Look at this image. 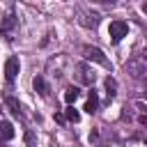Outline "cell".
<instances>
[{
	"mask_svg": "<svg viewBox=\"0 0 147 147\" xmlns=\"http://www.w3.org/2000/svg\"><path fill=\"white\" fill-rule=\"evenodd\" d=\"M25 145L28 147H37V140H34V133L32 131H25Z\"/></svg>",
	"mask_w": 147,
	"mask_h": 147,
	"instance_id": "cell-14",
	"label": "cell"
},
{
	"mask_svg": "<svg viewBox=\"0 0 147 147\" xmlns=\"http://www.w3.org/2000/svg\"><path fill=\"white\" fill-rule=\"evenodd\" d=\"M14 138V126L5 119H0V140H11Z\"/></svg>",
	"mask_w": 147,
	"mask_h": 147,
	"instance_id": "cell-7",
	"label": "cell"
},
{
	"mask_svg": "<svg viewBox=\"0 0 147 147\" xmlns=\"http://www.w3.org/2000/svg\"><path fill=\"white\" fill-rule=\"evenodd\" d=\"M14 23H16V21H14V16H11V14H9V16H7V18H5V21H2V25H0V30H2V32H5V30H9V28H11V25H14Z\"/></svg>",
	"mask_w": 147,
	"mask_h": 147,
	"instance_id": "cell-13",
	"label": "cell"
},
{
	"mask_svg": "<svg viewBox=\"0 0 147 147\" xmlns=\"http://www.w3.org/2000/svg\"><path fill=\"white\" fill-rule=\"evenodd\" d=\"M142 11H145V14H147V5H142Z\"/></svg>",
	"mask_w": 147,
	"mask_h": 147,
	"instance_id": "cell-17",
	"label": "cell"
},
{
	"mask_svg": "<svg viewBox=\"0 0 147 147\" xmlns=\"http://www.w3.org/2000/svg\"><path fill=\"white\" fill-rule=\"evenodd\" d=\"M76 71H78V80H80V83H85V85H92V83L96 80V74H94L87 64H78V67H76Z\"/></svg>",
	"mask_w": 147,
	"mask_h": 147,
	"instance_id": "cell-4",
	"label": "cell"
},
{
	"mask_svg": "<svg viewBox=\"0 0 147 147\" xmlns=\"http://www.w3.org/2000/svg\"><path fill=\"white\" fill-rule=\"evenodd\" d=\"M126 71H129L133 78H140V76H145V74H147V60L138 55L136 60H131V62L126 64Z\"/></svg>",
	"mask_w": 147,
	"mask_h": 147,
	"instance_id": "cell-1",
	"label": "cell"
},
{
	"mask_svg": "<svg viewBox=\"0 0 147 147\" xmlns=\"http://www.w3.org/2000/svg\"><path fill=\"white\" fill-rule=\"evenodd\" d=\"M5 103H7V108L11 110V115H16V117H21V103L14 99V96H7L5 99Z\"/></svg>",
	"mask_w": 147,
	"mask_h": 147,
	"instance_id": "cell-9",
	"label": "cell"
},
{
	"mask_svg": "<svg viewBox=\"0 0 147 147\" xmlns=\"http://www.w3.org/2000/svg\"><path fill=\"white\" fill-rule=\"evenodd\" d=\"M64 117H67L69 122H78V119H80V113H78L74 106H69V108L64 110Z\"/></svg>",
	"mask_w": 147,
	"mask_h": 147,
	"instance_id": "cell-12",
	"label": "cell"
},
{
	"mask_svg": "<svg viewBox=\"0 0 147 147\" xmlns=\"http://www.w3.org/2000/svg\"><path fill=\"white\" fill-rule=\"evenodd\" d=\"M18 69H21L18 57H9V60L5 62V76H7V80H14V78L18 76Z\"/></svg>",
	"mask_w": 147,
	"mask_h": 147,
	"instance_id": "cell-5",
	"label": "cell"
},
{
	"mask_svg": "<svg viewBox=\"0 0 147 147\" xmlns=\"http://www.w3.org/2000/svg\"><path fill=\"white\" fill-rule=\"evenodd\" d=\"M83 53H85V57H87V60H92V62H99L101 67H110V62H108V57L103 55V51H101V48L85 46V48H83Z\"/></svg>",
	"mask_w": 147,
	"mask_h": 147,
	"instance_id": "cell-3",
	"label": "cell"
},
{
	"mask_svg": "<svg viewBox=\"0 0 147 147\" xmlns=\"http://www.w3.org/2000/svg\"><path fill=\"white\" fill-rule=\"evenodd\" d=\"M126 32H129V25H126L124 21H113L110 28H108V34H110V39H113L115 44L122 41V37H126Z\"/></svg>",
	"mask_w": 147,
	"mask_h": 147,
	"instance_id": "cell-2",
	"label": "cell"
},
{
	"mask_svg": "<svg viewBox=\"0 0 147 147\" xmlns=\"http://www.w3.org/2000/svg\"><path fill=\"white\" fill-rule=\"evenodd\" d=\"M78 94H80V90H78V87H67V90H64V101L71 106V103L78 99Z\"/></svg>",
	"mask_w": 147,
	"mask_h": 147,
	"instance_id": "cell-10",
	"label": "cell"
},
{
	"mask_svg": "<svg viewBox=\"0 0 147 147\" xmlns=\"http://www.w3.org/2000/svg\"><path fill=\"white\" fill-rule=\"evenodd\" d=\"M55 119H57V122H60V124H64V119H67V117H64V115H60V113H57V115H55Z\"/></svg>",
	"mask_w": 147,
	"mask_h": 147,
	"instance_id": "cell-15",
	"label": "cell"
},
{
	"mask_svg": "<svg viewBox=\"0 0 147 147\" xmlns=\"http://www.w3.org/2000/svg\"><path fill=\"white\" fill-rule=\"evenodd\" d=\"M140 124H142V126H147V115H142V117H140Z\"/></svg>",
	"mask_w": 147,
	"mask_h": 147,
	"instance_id": "cell-16",
	"label": "cell"
},
{
	"mask_svg": "<svg viewBox=\"0 0 147 147\" xmlns=\"http://www.w3.org/2000/svg\"><path fill=\"white\" fill-rule=\"evenodd\" d=\"M96 106H99V96H96V92L92 90V92H90V96H87V103H85V110H87V113L92 115V113L96 110Z\"/></svg>",
	"mask_w": 147,
	"mask_h": 147,
	"instance_id": "cell-8",
	"label": "cell"
},
{
	"mask_svg": "<svg viewBox=\"0 0 147 147\" xmlns=\"http://www.w3.org/2000/svg\"><path fill=\"white\" fill-rule=\"evenodd\" d=\"M106 94H108V99H113L115 94H117V83H115V78H106Z\"/></svg>",
	"mask_w": 147,
	"mask_h": 147,
	"instance_id": "cell-11",
	"label": "cell"
},
{
	"mask_svg": "<svg viewBox=\"0 0 147 147\" xmlns=\"http://www.w3.org/2000/svg\"><path fill=\"white\" fill-rule=\"evenodd\" d=\"M32 87H34V92H39L41 96H48V85H46V80H44L41 76H34V78H32Z\"/></svg>",
	"mask_w": 147,
	"mask_h": 147,
	"instance_id": "cell-6",
	"label": "cell"
}]
</instances>
